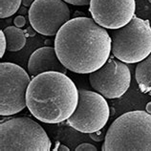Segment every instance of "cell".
Instances as JSON below:
<instances>
[{
  "instance_id": "1",
  "label": "cell",
  "mask_w": 151,
  "mask_h": 151,
  "mask_svg": "<svg viewBox=\"0 0 151 151\" xmlns=\"http://www.w3.org/2000/svg\"><path fill=\"white\" fill-rule=\"evenodd\" d=\"M55 49L67 70L90 74L108 60L112 38L105 28L93 18L76 17L67 21L58 32Z\"/></svg>"
},
{
  "instance_id": "2",
  "label": "cell",
  "mask_w": 151,
  "mask_h": 151,
  "mask_svg": "<svg viewBox=\"0 0 151 151\" xmlns=\"http://www.w3.org/2000/svg\"><path fill=\"white\" fill-rule=\"evenodd\" d=\"M31 114L45 124H60L78 106V89L66 74L45 72L32 79L26 94Z\"/></svg>"
},
{
  "instance_id": "3",
  "label": "cell",
  "mask_w": 151,
  "mask_h": 151,
  "mask_svg": "<svg viewBox=\"0 0 151 151\" xmlns=\"http://www.w3.org/2000/svg\"><path fill=\"white\" fill-rule=\"evenodd\" d=\"M102 151H151V114L130 111L117 118L104 138Z\"/></svg>"
},
{
  "instance_id": "4",
  "label": "cell",
  "mask_w": 151,
  "mask_h": 151,
  "mask_svg": "<svg viewBox=\"0 0 151 151\" xmlns=\"http://www.w3.org/2000/svg\"><path fill=\"white\" fill-rule=\"evenodd\" d=\"M112 54L126 63H137L151 54V26L136 15L124 27L111 32Z\"/></svg>"
},
{
  "instance_id": "5",
  "label": "cell",
  "mask_w": 151,
  "mask_h": 151,
  "mask_svg": "<svg viewBox=\"0 0 151 151\" xmlns=\"http://www.w3.org/2000/svg\"><path fill=\"white\" fill-rule=\"evenodd\" d=\"M45 130L30 118H13L0 124L1 151H50Z\"/></svg>"
},
{
  "instance_id": "6",
  "label": "cell",
  "mask_w": 151,
  "mask_h": 151,
  "mask_svg": "<svg viewBox=\"0 0 151 151\" xmlns=\"http://www.w3.org/2000/svg\"><path fill=\"white\" fill-rule=\"evenodd\" d=\"M31 78L26 71L11 62L0 63V115L12 116L27 106L26 94Z\"/></svg>"
},
{
  "instance_id": "7",
  "label": "cell",
  "mask_w": 151,
  "mask_h": 151,
  "mask_svg": "<svg viewBox=\"0 0 151 151\" xmlns=\"http://www.w3.org/2000/svg\"><path fill=\"white\" fill-rule=\"evenodd\" d=\"M110 116L105 98L98 92L78 89V102L67 124L81 133H92L102 129Z\"/></svg>"
},
{
  "instance_id": "8",
  "label": "cell",
  "mask_w": 151,
  "mask_h": 151,
  "mask_svg": "<svg viewBox=\"0 0 151 151\" xmlns=\"http://www.w3.org/2000/svg\"><path fill=\"white\" fill-rule=\"evenodd\" d=\"M90 84L105 99H119L127 92L131 73L124 62L109 58L100 69L90 73Z\"/></svg>"
},
{
  "instance_id": "9",
  "label": "cell",
  "mask_w": 151,
  "mask_h": 151,
  "mask_svg": "<svg viewBox=\"0 0 151 151\" xmlns=\"http://www.w3.org/2000/svg\"><path fill=\"white\" fill-rule=\"evenodd\" d=\"M69 20L70 10L63 0H35L29 9L32 28L43 35H57Z\"/></svg>"
},
{
  "instance_id": "10",
  "label": "cell",
  "mask_w": 151,
  "mask_h": 151,
  "mask_svg": "<svg viewBox=\"0 0 151 151\" xmlns=\"http://www.w3.org/2000/svg\"><path fill=\"white\" fill-rule=\"evenodd\" d=\"M89 12L92 18L105 29L124 27L135 17V0H91Z\"/></svg>"
},
{
  "instance_id": "11",
  "label": "cell",
  "mask_w": 151,
  "mask_h": 151,
  "mask_svg": "<svg viewBox=\"0 0 151 151\" xmlns=\"http://www.w3.org/2000/svg\"><path fill=\"white\" fill-rule=\"evenodd\" d=\"M67 68L59 60L54 47L45 46L35 50L28 62V72L35 77L45 72H60L66 74Z\"/></svg>"
},
{
  "instance_id": "12",
  "label": "cell",
  "mask_w": 151,
  "mask_h": 151,
  "mask_svg": "<svg viewBox=\"0 0 151 151\" xmlns=\"http://www.w3.org/2000/svg\"><path fill=\"white\" fill-rule=\"evenodd\" d=\"M135 76L140 90L151 96V54L144 60L138 62Z\"/></svg>"
},
{
  "instance_id": "13",
  "label": "cell",
  "mask_w": 151,
  "mask_h": 151,
  "mask_svg": "<svg viewBox=\"0 0 151 151\" xmlns=\"http://www.w3.org/2000/svg\"><path fill=\"white\" fill-rule=\"evenodd\" d=\"M7 39V50L17 52L21 50L26 44L25 31L17 26H9L4 30Z\"/></svg>"
},
{
  "instance_id": "14",
  "label": "cell",
  "mask_w": 151,
  "mask_h": 151,
  "mask_svg": "<svg viewBox=\"0 0 151 151\" xmlns=\"http://www.w3.org/2000/svg\"><path fill=\"white\" fill-rule=\"evenodd\" d=\"M22 0H0V17H12L19 10Z\"/></svg>"
},
{
  "instance_id": "15",
  "label": "cell",
  "mask_w": 151,
  "mask_h": 151,
  "mask_svg": "<svg viewBox=\"0 0 151 151\" xmlns=\"http://www.w3.org/2000/svg\"><path fill=\"white\" fill-rule=\"evenodd\" d=\"M7 50V39H6V35L4 31L1 30L0 31V57H3L4 54H5V51Z\"/></svg>"
},
{
  "instance_id": "16",
  "label": "cell",
  "mask_w": 151,
  "mask_h": 151,
  "mask_svg": "<svg viewBox=\"0 0 151 151\" xmlns=\"http://www.w3.org/2000/svg\"><path fill=\"white\" fill-rule=\"evenodd\" d=\"M97 147L91 144H81L76 147V151H97Z\"/></svg>"
},
{
  "instance_id": "17",
  "label": "cell",
  "mask_w": 151,
  "mask_h": 151,
  "mask_svg": "<svg viewBox=\"0 0 151 151\" xmlns=\"http://www.w3.org/2000/svg\"><path fill=\"white\" fill-rule=\"evenodd\" d=\"M66 3L72 4V5L75 6H86L89 5L91 0H63Z\"/></svg>"
},
{
  "instance_id": "18",
  "label": "cell",
  "mask_w": 151,
  "mask_h": 151,
  "mask_svg": "<svg viewBox=\"0 0 151 151\" xmlns=\"http://www.w3.org/2000/svg\"><path fill=\"white\" fill-rule=\"evenodd\" d=\"M14 26H17L18 28L24 27L26 24V18L23 15H18V17H17L14 19Z\"/></svg>"
},
{
  "instance_id": "19",
  "label": "cell",
  "mask_w": 151,
  "mask_h": 151,
  "mask_svg": "<svg viewBox=\"0 0 151 151\" xmlns=\"http://www.w3.org/2000/svg\"><path fill=\"white\" fill-rule=\"evenodd\" d=\"M90 137L92 140H94L95 142H101L102 140H104L105 137H103V134L101 130L96 131V132H92V133H89Z\"/></svg>"
},
{
  "instance_id": "20",
  "label": "cell",
  "mask_w": 151,
  "mask_h": 151,
  "mask_svg": "<svg viewBox=\"0 0 151 151\" xmlns=\"http://www.w3.org/2000/svg\"><path fill=\"white\" fill-rule=\"evenodd\" d=\"M35 0H22V4L25 7H31Z\"/></svg>"
},
{
  "instance_id": "21",
  "label": "cell",
  "mask_w": 151,
  "mask_h": 151,
  "mask_svg": "<svg viewBox=\"0 0 151 151\" xmlns=\"http://www.w3.org/2000/svg\"><path fill=\"white\" fill-rule=\"evenodd\" d=\"M146 111L151 114V102H148L147 104H146Z\"/></svg>"
},
{
  "instance_id": "22",
  "label": "cell",
  "mask_w": 151,
  "mask_h": 151,
  "mask_svg": "<svg viewBox=\"0 0 151 151\" xmlns=\"http://www.w3.org/2000/svg\"><path fill=\"white\" fill-rule=\"evenodd\" d=\"M58 150H65V151H69V148L68 147H66L65 145H60L58 147Z\"/></svg>"
},
{
  "instance_id": "23",
  "label": "cell",
  "mask_w": 151,
  "mask_h": 151,
  "mask_svg": "<svg viewBox=\"0 0 151 151\" xmlns=\"http://www.w3.org/2000/svg\"><path fill=\"white\" fill-rule=\"evenodd\" d=\"M148 1H149V3H151V0H148Z\"/></svg>"
}]
</instances>
